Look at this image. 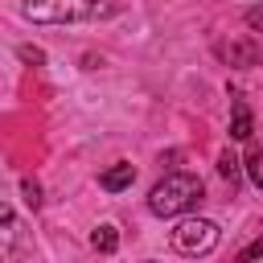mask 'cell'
<instances>
[{
	"label": "cell",
	"mask_w": 263,
	"mask_h": 263,
	"mask_svg": "<svg viewBox=\"0 0 263 263\" xmlns=\"http://www.w3.org/2000/svg\"><path fill=\"white\" fill-rule=\"evenodd\" d=\"M222 53L230 58V66H255V62H259L255 45H230V49H222Z\"/></svg>",
	"instance_id": "ba28073f"
},
{
	"label": "cell",
	"mask_w": 263,
	"mask_h": 263,
	"mask_svg": "<svg viewBox=\"0 0 263 263\" xmlns=\"http://www.w3.org/2000/svg\"><path fill=\"white\" fill-rule=\"evenodd\" d=\"M259 259H263V234H259L255 242H247V247L238 251V259H234V263H259Z\"/></svg>",
	"instance_id": "8fae6325"
},
{
	"label": "cell",
	"mask_w": 263,
	"mask_h": 263,
	"mask_svg": "<svg viewBox=\"0 0 263 263\" xmlns=\"http://www.w3.org/2000/svg\"><path fill=\"white\" fill-rule=\"evenodd\" d=\"M247 25H251L255 33H263V4H251V8H247Z\"/></svg>",
	"instance_id": "4fadbf2b"
},
{
	"label": "cell",
	"mask_w": 263,
	"mask_h": 263,
	"mask_svg": "<svg viewBox=\"0 0 263 263\" xmlns=\"http://www.w3.org/2000/svg\"><path fill=\"white\" fill-rule=\"evenodd\" d=\"M21 62H33V66H41V62H45V53H41L37 45H21Z\"/></svg>",
	"instance_id": "5bb4252c"
},
{
	"label": "cell",
	"mask_w": 263,
	"mask_h": 263,
	"mask_svg": "<svg viewBox=\"0 0 263 263\" xmlns=\"http://www.w3.org/2000/svg\"><path fill=\"white\" fill-rule=\"evenodd\" d=\"M16 214L8 210V205H0V255H8L12 247H16Z\"/></svg>",
	"instance_id": "8992f818"
},
{
	"label": "cell",
	"mask_w": 263,
	"mask_h": 263,
	"mask_svg": "<svg viewBox=\"0 0 263 263\" xmlns=\"http://www.w3.org/2000/svg\"><path fill=\"white\" fill-rule=\"evenodd\" d=\"M201 193H205L201 177H193V173H168L164 181L152 185L148 210H152L156 218H181V214H189V210L201 201Z\"/></svg>",
	"instance_id": "7a4b0ae2"
},
{
	"label": "cell",
	"mask_w": 263,
	"mask_h": 263,
	"mask_svg": "<svg viewBox=\"0 0 263 263\" xmlns=\"http://www.w3.org/2000/svg\"><path fill=\"white\" fill-rule=\"evenodd\" d=\"M90 247H95L99 255H111V251L119 247V230H115L111 222H103V226H99V230L90 234Z\"/></svg>",
	"instance_id": "52a82bcc"
},
{
	"label": "cell",
	"mask_w": 263,
	"mask_h": 263,
	"mask_svg": "<svg viewBox=\"0 0 263 263\" xmlns=\"http://www.w3.org/2000/svg\"><path fill=\"white\" fill-rule=\"evenodd\" d=\"M214 247H218V226H214L210 218H185V222H177V230H173V251L197 259V255H210Z\"/></svg>",
	"instance_id": "3957f363"
},
{
	"label": "cell",
	"mask_w": 263,
	"mask_h": 263,
	"mask_svg": "<svg viewBox=\"0 0 263 263\" xmlns=\"http://www.w3.org/2000/svg\"><path fill=\"white\" fill-rule=\"evenodd\" d=\"M247 177H251L255 189H263V152H259V148L247 152Z\"/></svg>",
	"instance_id": "9c48e42d"
},
{
	"label": "cell",
	"mask_w": 263,
	"mask_h": 263,
	"mask_svg": "<svg viewBox=\"0 0 263 263\" xmlns=\"http://www.w3.org/2000/svg\"><path fill=\"white\" fill-rule=\"evenodd\" d=\"M132 181H136V168L127 164V160H119V164H111L103 177H99V185L107 189V193H123V189H132Z\"/></svg>",
	"instance_id": "277c9868"
},
{
	"label": "cell",
	"mask_w": 263,
	"mask_h": 263,
	"mask_svg": "<svg viewBox=\"0 0 263 263\" xmlns=\"http://www.w3.org/2000/svg\"><path fill=\"white\" fill-rule=\"evenodd\" d=\"M21 189H25V201L37 210V205H41V185H37L33 177H25V181H21Z\"/></svg>",
	"instance_id": "7c38bea8"
},
{
	"label": "cell",
	"mask_w": 263,
	"mask_h": 263,
	"mask_svg": "<svg viewBox=\"0 0 263 263\" xmlns=\"http://www.w3.org/2000/svg\"><path fill=\"white\" fill-rule=\"evenodd\" d=\"M218 173H222L226 181H234V177H238V156H234L230 148H226V152L218 156Z\"/></svg>",
	"instance_id": "30bf717a"
},
{
	"label": "cell",
	"mask_w": 263,
	"mask_h": 263,
	"mask_svg": "<svg viewBox=\"0 0 263 263\" xmlns=\"http://www.w3.org/2000/svg\"><path fill=\"white\" fill-rule=\"evenodd\" d=\"M251 136H255V119H251V107L238 99L230 115V140H251Z\"/></svg>",
	"instance_id": "5b68a950"
},
{
	"label": "cell",
	"mask_w": 263,
	"mask_h": 263,
	"mask_svg": "<svg viewBox=\"0 0 263 263\" xmlns=\"http://www.w3.org/2000/svg\"><path fill=\"white\" fill-rule=\"evenodd\" d=\"M115 0H25L21 12L33 25H66V21H107Z\"/></svg>",
	"instance_id": "6da1fadb"
}]
</instances>
